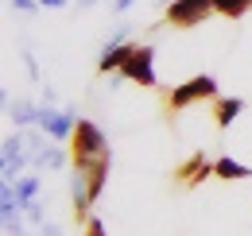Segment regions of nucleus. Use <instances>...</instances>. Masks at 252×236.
<instances>
[{
  "label": "nucleus",
  "mask_w": 252,
  "mask_h": 236,
  "mask_svg": "<svg viewBox=\"0 0 252 236\" xmlns=\"http://www.w3.org/2000/svg\"><path fill=\"white\" fill-rule=\"evenodd\" d=\"M105 151H109V144H105L101 128H97L94 120L78 117V128H74V136H70V159H74V167H90Z\"/></svg>",
  "instance_id": "f257e3e1"
},
{
  "label": "nucleus",
  "mask_w": 252,
  "mask_h": 236,
  "mask_svg": "<svg viewBox=\"0 0 252 236\" xmlns=\"http://www.w3.org/2000/svg\"><path fill=\"white\" fill-rule=\"evenodd\" d=\"M210 97H218V82H214L210 74H198V78H187L183 86L171 89L167 109L179 113V109H187V105H194V101H210Z\"/></svg>",
  "instance_id": "f03ea898"
},
{
  "label": "nucleus",
  "mask_w": 252,
  "mask_h": 236,
  "mask_svg": "<svg viewBox=\"0 0 252 236\" xmlns=\"http://www.w3.org/2000/svg\"><path fill=\"white\" fill-rule=\"evenodd\" d=\"M214 12V0H171L163 12V28H198Z\"/></svg>",
  "instance_id": "7ed1b4c3"
},
{
  "label": "nucleus",
  "mask_w": 252,
  "mask_h": 236,
  "mask_svg": "<svg viewBox=\"0 0 252 236\" xmlns=\"http://www.w3.org/2000/svg\"><path fill=\"white\" fill-rule=\"evenodd\" d=\"M117 78H128V82H136V86H144V89H152L156 86V47H136L132 51V59L117 70Z\"/></svg>",
  "instance_id": "20e7f679"
},
{
  "label": "nucleus",
  "mask_w": 252,
  "mask_h": 236,
  "mask_svg": "<svg viewBox=\"0 0 252 236\" xmlns=\"http://www.w3.org/2000/svg\"><path fill=\"white\" fill-rule=\"evenodd\" d=\"M39 128H43L51 140H70V136H74V128H78V113H74V109L43 105V113H39Z\"/></svg>",
  "instance_id": "39448f33"
},
{
  "label": "nucleus",
  "mask_w": 252,
  "mask_h": 236,
  "mask_svg": "<svg viewBox=\"0 0 252 236\" xmlns=\"http://www.w3.org/2000/svg\"><path fill=\"white\" fill-rule=\"evenodd\" d=\"M132 51H136V43H105V51H101V59H97V74H117L128 59H132Z\"/></svg>",
  "instance_id": "423d86ee"
},
{
  "label": "nucleus",
  "mask_w": 252,
  "mask_h": 236,
  "mask_svg": "<svg viewBox=\"0 0 252 236\" xmlns=\"http://www.w3.org/2000/svg\"><path fill=\"white\" fill-rule=\"evenodd\" d=\"M206 175H214V163H210V159H206L202 151H194L187 163H183V167L175 171V178H179L183 186H198V182H202Z\"/></svg>",
  "instance_id": "0eeeda50"
},
{
  "label": "nucleus",
  "mask_w": 252,
  "mask_h": 236,
  "mask_svg": "<svg viewBox=\"0 0 252 236\" xmlns=\"http://www.w3.org/2000/svg\"><path fill=\"white\" fill-rule=\"evenodd\" d=\"M20 171H24V140L8 136L4 140V182H16Z\"/></svg>",
  "instance_id": "6e6552de"
},
{
  "label": "nucleus",
  "mask_w": 252,
  "mask_h": 236,
  "mask_svg": "<svg viewBox=\"0 0 252 236\" xmlns=\"http://www.w3.org/2000/svg\"><path fill=\"white\" fill-rule=\"evenodd\" d=\"M39 105H32L28 97H16L8 101V120H16V128H28V124H39Z\"/></svg>",
  "instance_id": "1a4fd4ad"
},
{
  "label": "nucleus",
  "mask_w": 252,
  "mask_h": 236,
  "mask_svg": "<svg viewBox=\"0 0 252 236\" xmlns=\"http://www.w3.org/2000/svg\"><path fill=\"white\" fill-rule=\"evenodd\" d=\"M241 113H245V101H241V97H218V105H214V120H218L221 132L241 117Z\"/></svg>",
  "instance_id": "9d476101"
},
{
  "label": "nucleus",
  "mask_w": 252,
  "mask_h": 236,
  "mask_svg": "<svg viewBox=\"0 0 252 236\" xmlns=\"http://www.w3.org/2000/svg\"><path fill=\"white\" fill-rule=\"evenodd\" d=\"M32 163H35V171H59L66 163V151H59V148H35V155H32Z\"/></svg>",
  "instance_id": "9b49d317"
},
{
  "label": "nucleus",
  "mask_w": 252,
  "mask_h": 236,
  "mask_svg": "<svg viewBox=\"0 0 252 236\" xmlns=\"http://www.w3.org/2000/svg\"><path fill=\"white\" fill-rule=\"evenodd\" d=\"M214 175L218 178H225V182H233V178H252V167H245V163H237V159H218L214 163Z\"/></svg>",
  "instance_id": "f8f14e48"
},
{
  "label": "nucleus",
  "mask_w": 252,
  "mask_h": 236,
  "mask_svg": "<svg viewBox=\"0 0 252 236\" xmlns=\"http://www.w3.org/2000/svg\"><path fill=\"white\" fill-rule=\"evenodd\" d=\"M39 190H43V182H39V175L16 178V202H20V209L28 206V202H35V198H39Z\"/></svg>",
  "instance_id": "ddd939ff"
},
{
  "label": "nucleus",
  "mask_w": 252,
  "mask_h": 236,
  "mask_svg": "<svg viewBox=\"0 0 252 236\" xmlns=\"http://www.w3.org/2000/svg\"><path fill=\"white\" fill-rule=\"evenodd\" d=\"M252 8V0H214V12H221L225 20H241Z\"/></svg>",
  "instance_id": "4468645a"
},
{
  "label": "nucleus",
  "mask_w": 252,
  "mask_h": 236,
  "mask_svg": "<svg viewBox=\"0 0 252 236\" xmlns=\"http://www.w3.org/2000/svg\"><path fill=\"white\" fill-rule=\"evenodd\" d=\"M24 213H28V221H32V225H43V213H47V206H43V198H35V202H28V206H24Z\"/></svg>",
  "instance_id": "2eb2a0df"
},
{
  "label": "nucleus",
  "mask_w": 252,
  "mask_h": 236,
  "mask_svg": "<svg viewBox=\"0 0 252 236\" xmlns=\"http://www.w3.org/2000/svg\"><path fill=\"white\" fill-rule=\"evenodd\" d=\"M86 236H105V225H101V217H90V221H86Z\"/></svg>",
  "instance_id": "dca6fc26"
},
{
  "label": "nucleus",
  "mask_w": 252,
  "mask_h": 236,
  "mask_svg": "<svg viewBox=\"0 0 252 236\" xmlns=\"http://www.w3.org/2000/svg\"><path fill=\"white\" fill-rule=\"evenodd\" d=\"M136 4H140V0H113L109 8H113V16H125L128 8H136Z\"/></svg>",
  "instance_id": "f3484780"
},
{
  "label": "nucleus",
  "mask_w": 252,
  "mask_h": 236,
  "mask_svg": "<svg viewBox=\"0 0 252 236\" xmlns=\"http://www.w3.org/2000/svg\"><path fill=\"white\" fill-rule=\"evenodd\" d=\"M12 8H16V12H35L39 0H12Z\"/></svg>",
  "instance_id": "a211bd4d"
},
{
  "label": "nucleus",
  "mask_w": 252,
  "mask_h": 236,
  "mask_svg": "<svg viewBox=\"0 0 252 236\" xmlns=\"http://www.w3.org/2000/svg\"><path fill=\"white\" fill-rule=\"evenodd\" d=\"M70 0H39V8H66Z\"/></svg>",
  "instance_id": "6ab92c4d"
},
{
  "label": "nucleus",
  "mask_w": 252,
  "mask_h": 236,
  "mask_svg": "<svg viewBox=\"0 0 252 236\" xmlns=\"http://www.w3.org/2000/svg\"><path fill=\"white\" fill-rule=\"evenodd\" d=\"M39 236H63V233H59L55 225H43V233H39Z\"/></svg>",
  "instance_id": "aec40b11"
},
{
  "label": "nucleus",
  "mask_w": 252,
  "mask_h": 236,
  "mask_svg": "<svg viewBox=\"0 0 252 236\" xmlns=\"http://www.w3.org/2000/svg\"><path fill=\"white\" fill-rule=\"evenodd\" d=\"M97 0H78V8H94Z\"/></svg>",
  "instance_id": "412c9836"
},
{
  "label": "nucleus",
  "mask_w": 252,
  "mask_h": 236,
  "mask_svg": "<svg viewBox=\"0 0 252 236\" xmlns=\"http://www.w3.org/2000/svg\"><path fill=\"white\" fill-rule=\"evenodd\" d=\"M163 4H171V0H163Z\"/></svg>",
  "instance_id": "4be33fe9"
}]
</instances>
